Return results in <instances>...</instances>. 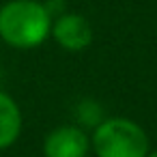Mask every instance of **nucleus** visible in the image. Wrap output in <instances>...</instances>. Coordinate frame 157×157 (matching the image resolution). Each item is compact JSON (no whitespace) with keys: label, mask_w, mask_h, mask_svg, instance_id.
<instances>
[{"label":"nucleus","mask_w":157,"mask_h":157,"mask_svg":"<svg viewBox=\"0 0 157 157\" xmlns=\"http://www.w3.org/2000/svg\"><path fill=\"white\" fill-rule=\"evenodd\" d=\"M22 125H24V118L17 101L9 93L0 90V151L11 148L20 140Z\"/></svg>","instance_id":"obj_5"},{"label":"nucleus","mask_w":157,"mask_h":157,"mask_svg":"<svg viewBox=\"0 0 157 157\" xmlns=\"http://www.w3.org/2000/svg\"><path fill=\"white\" fill-rule=\"evenodd\" d=\"M50 37L65 52H82L93 43V26L82 13H63L52 20Z\"/></svg>","instance_id":"obj_4"},{"label":"nucleus","mask_w":157,"mask_h":157,"mask_svg":"<svg viewBox=\"0 0 157 157\" xmlns=\"http://www.w3.org/2000/svg\"><path fill=\"white\" fill-rule=\"evenodd\" d=\"M52 15L41 0H9L0 7V41L15 50H33L48 41Z\"/></svg>","instance_id":"obj_1"},{"label":"nucleus","mask_w":157,"mask_h":157,"mask_svg":"<svg viewBox=\"0 0 157 157\" xmlns=\"http://www.w3.org/2000/svg\"><path fill=\"white\" fill-rule=\"evenodd\" d=\"M75 118L82 129H95L105 116H103V108L95 101V99H82L78 105H75Z\"/></svg>","instance_id":"obj_6"},{"label":"nucleus","mask_w":157,"mask_h":157,"mask_svg":"<svg viewBox=\"0 0 157 157\" xmlns=\"http://www.w3.org/2000/svg\"><path fill=\"white\" fill-rule=\"evenodd\" d=\"M146 157H157V148H155V151H148V155H146Z\"/></svg>","instance_id":"obj_8"},{"label":"nucleus","mask_w":157,"mask_h":157,"mask_svg":"<svg viewBox=\"0 0 157 157\" xmlns=\"http://www.w3.org/2000/svg\"><path fill=\"white\" fill-rule=\"evenodd\" d=\"M43 5H45L48 13L52 15V20L67 13V0H43Z\"/></svg>","instance_id":"obj_7"},{"label":"nucleus","mask_w":157,"mask_h":157,"mask_svg":"<svg viewBox=\"0 0 157 157\" xmlns=\"http://www.w3.org/2000/svg\"><path fill=\"white\" fill-rule=\"evenodd\" d=\"M95 157H146L151 151L144 127L125 116H105L90 131Z\"/></svg>","instance_id":"obj_2"},{"label":"nucleus","mask_w":157,"mask_h":157,"mask_svg":"<svg viewBox=\"0 0 157 157\" xmlns=\"http://www.w3.org/2000/svg\"><path fill=\"white\" fill-rule=\"evenodd\" d=\"M90 133L75 123L54 127L43 140V157H88Z\"/></svg>","instance_id":"obj_3"}]
</instances>
